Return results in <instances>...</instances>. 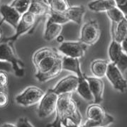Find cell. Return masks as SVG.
I'll use <instances>...</instances> for the list:
<instances>
[{"label":"cell","instance_id":"cell-34","mask_svg":"<svg viewBox=\"0 0 127 127\" xmlns=\"http://www.w3.org/2000/svg\"><path fill=\"white\" fill-rule=\"evenodd\" d=\"M1 38H2V31L0 29V40L1 39Z\"/></svg>","mask_w":127,"mask_h":127},{"label":"cell","instance_id":"cell-28","mask_svg":"<svg viewBox=\"0 0 127 127\" xmlns=\"http://www.w3.org/2000/svg\"><path fill=\"white\" fill-rule=\"evenodd\" d=\"M16 127H34L29 120L26 117H21L18 119V121L16 124Z\"/></svg>","mask_w":127,"mask_h":127},{"label":"cell","instance_id":"cell-12","mask_svg":"<svg viewBox=\"0 0 127 127\" xmlns=\"http://www.w3.org/2000/svg\"><path fill=\"white\" fill-rule=\"evenodd\" d=\"M0 14L1 16L0 26L4 22H6L14 29L18 25L21 16L20 14L9 4H2L0 6Z\"/></svg>","mask_w":127,"mask_h":127},{"label":"cell","instance_id":"cell-15","mask_svg":"<svg viewBox=\"0 0 127 127\" xmlns=\"http://www.w3.org/2000/svg\"><path fill=\"white\" fill-rule=\"evenodd\" d=\"M111 36L112 40L121 43L127 38V19L125 18L119 23H112Z\"/></svg>","mask_w":127,"mask_h":127},{"label":"cell","instance_id":"cell-19","mask_svg":"<svg viewBox=\"0 0 127 127\" xmlns=\"http://www.w3.org/2000/svg\"><path fill=\"white\" fill-rule=\"evenodd\" d=\"M109 61L103 59H96L92 62L90 65V70L94 77L103 78L105 77Z\"/></svg>","mask_w":127,"mask_h":127},{"label":"cell","instance_id":"cell-22","mask_svg":"<svg viewBox=\"0 0 127 127\" xmlns=\"http://www.w3.org/2000/svg\"><path fill=\"white\" fill-rule=\"evenodd\" d=\"M106 14L112 23H119V21L127 18V15L117 6L107 10Z\"/></svg>","mask_w":127,"mask_h":127},{"label":"cell","instance_id":"cell-5","mask_svg":"<svg viewBox=\"0 0 127 127\" xmlns=\"http://www.w3.org/2000/svg\"><path fill=\"white\" fill-rule=\"evenodd\" d=\"M44 94L45 92L38 87H28L16 97V102L23 107H31L38 104Z\"/></svg>","mask_w":127,"mask_h":127},{"label":"cell","instance_id":"cell-3","mask_svg":"<svg viewBox=\"0 0 127 127\" xmlns=\"http://www.w3.org/2000/svg\"><path fill=\"white\" fill-rule=\"evenodd\" d=\"M86 116L87 121L81 127H107L114 122L113 117L107 114L104 108L97 103H93L87 107Z\"/></svg>","mask_w":127,"mask_h":127},{"label":"cell","instance_id":"cell-33","mask_svg":"<svg viewBox=\"0 0 127 127\" xmlns=\"http://www.w3.org/2000/svg\"><path fill=\"white\" fill-rule=\"evenodd\" d=\"M0 127H15L16 124H11V123H4V124H1Z\"/></svg>","mask_w":127,"mask_h":127},{"label":"cell","instance_id":"cell-27","mask_svg":"<svg viewBox=\"0 0 127 127\" xmlns=\"http://www.w3.org/2000/svg\"><path fill=\"white\" fill-rule=\"evenodd\" d=\"M9 103V97L7 92H0V109L7 107Z\"/></svg>","mask_w":127,"mask_h":127},{"label":"cell","instance_id":"cell-6","mask_svg":"<svg viewBox=\"0 0 127 127\" xmlns=\"http://www.w3.org/2000/svg\"><path fill=\"white\" fill-rule=\"evenodd\" d=\"M58 98V95L53 91L52 89L45 92V94L38 102L37 112L39 118L45 119L55 112Z\"/></svg>","mask_w":127,"mask_h":127},{"label":"cell","instance_id":"cell-24","mask_svg":"<svg viewBox=\"0 0 127 127\" xmlns=\"http://www.w3.org/2000/svg\"><path fill=\"white\" fill-rule=\"evenodd\" d=\"M31 0H13L9 5L14 8L21 15L28 11Z\"/></svg>","mask_w":127,"mask_h":127},{"label":"cell","instance_id":"cell-14","mask_svg":"<svg viewBox=\"0 0 127 127\" xmlns=\"http://www.w3.org/2000/svg\"><path fill=\"white\" fill-rule=\"evenodd\" d=\"M28 11L36 17H43L50 14L51 9L46 0H31Z\"/></svg>","mask_w":127,"mask_h":127},{"label":"cell","instance_id":"cell-32","mask_svg":"<svg viewBox=\"0 0 127 127\" xmlns=\"http://www.w3.org/2000/svg\"><path fill=\"white\" fill-rule=\"evenodd\" d=\"M56 41H58V43H62L63 42H64V37H63V36H62L61 34L57 36V38H56Z\"/></svg>","mask_w":127,"mask_h":127},{"label":"cell","instance_id":"cell-16","mask_svg":"<svg viewBox=\"0 0 127 127\" xmlns=\"http://www.w3.org/2000/svg\"><path fill=\"white\" fill-rule=\"evenodd\" d=\"M62 69L67 71L75 72L78 77H82L84 75V73L81 70L80 63L79 61V58L63 56Z\"/></svg>","mask_w":127,"mask_h":127},{"label":"cell","instance_id":"cell-2","mask_svg":"<svg viewBox=\"0 0 127 127\" xmlns=\"http://www.w3.org/2000/svg\"><path fill=\"white\" fill-rule=\"evenodd\" d=\"M56 119L48 127H80L82 115L77 107L72 92L58 95L56 104Z\"/></svg>","mask_w":127,"mask_h":127},{"label":"cell","instance_id":"cell-25","mask_svg":"<svg viewBox=\"0 0 127 127\" xmlns=\"http://www.w3.org/2000/svg\"><path fill=\"white\" fill-rule=\"evenodd\" d=\"M48 20L56 23V24H59L61 25L69 22L68 19H67L66 16L64 15L63 13H58V12L52 11H51L50 14L48 16Z\"/></svg>","mask_w":127,"mask_h":127},{"label":"cell","instance_id":"cell-29","mask_svg":"<svg viewBox=\"0 0 127 127\" xmlns=\"http://www.w3.org/2000/svg\"><path fill=\"white\" fill-rule=\"evenodd\" d=\"M0 70H5L7 72H9L13 71V69L9 63L0 60Z\"/></svg>","mask_w":127,"mask_h":127},{"label":"cell","instance_id":"cell-31","mask_svg":"<svg viewBox=\"0 0 127 127\" xmlns=\"http://www.w3.org/2000/svg\"><path fill=\"white\" fill-rule=\"evenodd\" d=\"M120 45L122 47V51H124L125 53H127V38L120 43Z\"/></svg>","mask_w":127,"mask_h":127},{"label":"cell","instance_id":"cell-10","mask_svg":"<svg viewBox=\"0 0 127 127\" xmlns=\"http://www.w3.org/2000/svg\"><path fill=\"white\" fill-rule=\"evenodd\" d=\"M87 49V45L81 41H66L61 43L58 51L63 56L80 58L85 56Z\"/></svg>","mask_w":127,"mask_h":127},{"label":"cell","instance_id":"cell-35","mask_svg":"<svg viewBox=\"0 0 127 127\" xmlns=\"http://www.w3.org/2000/svg\"><path fill=\"white\" fill-rule=\"evenodd\" d=\"M1 1H2V0H0V4H1Z\"/></svg>","mask_w":127,"mask_h":127},{"label":"cell","instance_id":"cell-23","mask_svg":"<svg viewBox=\"0 0 127 127\" xmlns=\"http://www.w3.org/2000/svg\"><path fill=\"white\" fill-rule=\"evenodd\" d=\"M48 4L51 11L58 13H64L70 6L67 0H51Z\"/></svg>","mask_w":127,"mask_h":127},{"label":"cell","instance_id":"cell-11","mask_svg":"<svg viewBox=\"0 0 127 127\" xmlns=\"http://www.w3.org/2000/svg\"><path fill=\"white\" fill-rule=\"evenodd\" d=\"M78 82V77L77 75H70L61 80L52 90L58 95L68 92H74L76 91Z\"/></svg>","mask_w":127,"mask_h":127},{"label":"cell","instance_id":"cell-26","mask_svg":"<svg viewBox=\"0 0 127 127\" xmlns=\"http://www.w3.org/2000/svg\"><path fill=\"white\" fill-rule=\"evenodd\" d=\"M9 79L8 73L5 70H0V92H7Z\"/></svg>","mask_w":127,"mask_h":127},{"label":"cell","instance_id":"cell-21","mask_svg":"<svg viewBox=\"0 0 127 127\" xmlns=\"http://www.w3.org/2000/svg\"><path fill=\"white\" fill-rule=\"evenodd\" d=\"M76 91L87 102L94 103V97L90 89L88 82L84 75L82 77H79V82Z\"/></svg>","mask_w":127,"mask_h":127},{"label":"cell","instance_id":"cell-30","mask_svg":"<svg viewBox=\"0 0 127 127\" xmlns=\"http://www.w3.org/2000/svg\"><path fill=\"white\" fill-rule=\"evenodd\" d=\"M114 1L116 2L117 7H119L127 15V0H114Z\"/></svg>","mask_w":127,"mask_h":127},{"label":"cell","instance_id":"cell-9","mask_svg":"<svg viewBox=\"0 0 127 127\" xmlns=\"http://www.w3.org/2000/svg\"><path fill=\"white\" fill-rule=\"evenodd\" d=\"M105 76L107 77V80L115 90L122 93H124L126 91L127 80L123 77L122 72L119 70V68L114 63H109Z\"/></svg>","mask_w":127,"mask_h":127},{"label":"cell","instance_id":"cell-4","mask_svg":"<svg viewBox=\"0 0 127 127\" xmlns=\"http://www.w3.org/2000/svg\"><path fill=\"white\" fill-rule=\"evenodd\" d=\"M0 60L9 63L12 66L13 71L17 77H21L24 75V63L17 56L13 42H0Z\"/></svg>","mask_w":127,"mask_h":127},{"label":"cell","instance_id":"cell-20","mask_svg":"<svg viewBox=\"0 0 127 127\" xmlns=\"http://www.w3.org/2000/svg\"><path fill=\"white\" fill-rule=\"evenodd\" d=\"M62 31L63 25L47 20L44 32V38L48 41H53L57 38V36L61 34Z\"/></svg>","mask_w":127,"mask_h":127},{"label":"cell","instance_id":"cell-17","mask_svg":"<svg viewBox=\"0 0 127 127\" xmlns=\"http://www.w3.org/2000/svg\"><path fill=\"white\" fill-rule=\"evenodd\" d=\"M63 14L69 21H72L77 25H80L85 14V8L82 5L70 6Z\"/></svg>","mask_w":127,"mask_h":127},{"label":"cell","instance_id":"cell-13","mask_svg":"<svg viewBox=\"0 0 127 127\" xmlns=\"http://www.w3.org/2000/svg\"><path fill=\"white\" fill-rule=\"evenodd\" d=\"M84 76L88 82L90 89L94 97V103L100 104L103 101L104 84L102 78L96 77H88L84 74Z\"/></svg>","mask_w":127,"mask_h":127},{"label":"cell","instance_id":"cell-7","mask_svg":"<svg viewBox=\"0 0 127 127\" xmlns=\"http://www.w3.org/2000/svg\"><path fill=\"white\" fill-rule=\"evenodd\" d=\"M101 35L97 21L95 19L88 21L82 27L79 41L87 46H93L97 43Z\"/></svg>","mask_w":127,"mask_h":127},{"label":"cell","instance_id":"cell-1","mask_svg":"<svg viewBox=\"0 0 127 127\" xmlns=\"http://www.w3.org/2000/svg\"><path fill=\"white\" fill-rule=\"evenodd\" d=\"M62 54L56 48L44 47L37 50L32 56L36 79L47 82L60 75L62 69Z\"/></svg>","mask_w":127,"mask_h":127},{"label":"cell","instance_id":"cell-18","mask_svg":"<svg viewBox=\"0 0 127 127\" xmlns=\"http://www.w3.org/2000/svg\"><path fill=\"white\" fill-rule=\"evenodd\" d=\"M115 6L114 0H93L88 3V8L94 12H106Z\"/></svg>","mask_w":127,"mask_h":127},{"label":"cell","instance_id":"cell-8","mask_svg":"<svg viewBox=\"0 0 127 127\" xmlns=\"http://www.w3.org/2000/svg\"><path fill=\"white\" fill-rule=\"evenodd\" d=\"M110 61L114 63L122 73L127 68V54L122 51L120 43L112 40L108 49Z\"/></svg>","mask_w":127,"mask_h":127}]
</instances>
